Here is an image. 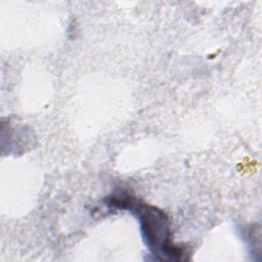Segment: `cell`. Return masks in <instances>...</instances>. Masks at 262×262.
Instances as JSON below:
<instances>
[{"instance_id":"cell-1","label":"cell","mask_w":262,"mask_h":262,"mask_svg":"<svg viewBox=\"0 0 262 262\" xmlns=\"http://www.w3.org/2000/svg\"><path fill=\"white\" fill-rule=\"evenodd\" d=\"M135 213L138 216L145 244L150 251L171 258L181 253L179 249L171 246L169 221L162 211L151 206L140 205Z\"/></svg>"}]
</instances>
